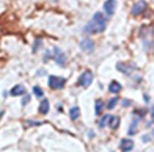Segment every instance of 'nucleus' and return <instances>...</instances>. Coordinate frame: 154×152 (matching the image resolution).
Returning <instances> with one entry per match:
<instances>
[{"label":"nucleus","mask_w":154,"mask_h":152,"mask_svg":"<svg viewBox=\"0 0 154 152\" xmlns=\"http://www.w3.org/2000/svg\"><path fill=\"white\" fill-rule=\"evenodd\" d=\"M106 26H107V19L100 11H97L93 16V19L87 23V26L84 27V31L88 34H97V33L104 31Z\"/></svg>","instance_id":"obj_1"},{"label":"nucleus","mask_w":154,"mask_h":152,"mask_svg":"<svg viewBox=\"0 0 154 152\" xmlns=\"http://www.w3.org/2000/svg\"><path fill=\"white\" fill-rule=\"evenodd\" d=\"M53 57H54V61L57 64L60 65V67H64L67 64V55L61 51V49L59 47H54L53 49Z\"/></svg>","instance_id":"obj_2"},{"label":"nucleus","mask_w":154,"mask_h":152,"mask_svg":"<svg viewBox=\"0 0 154 152\" xmlns=\"http://www.w3.org/2000/svg\"><path fill=\"white\" fill-rule=\"evenodd\" d=\"M66 84V80L61 78V77H56V76H50L49 77V85L53 90H61Z\"/></svg>","instance_id":"obj_3"},{"label":"nucleus","mask_w":154,"mask_h":152,"mask_svg":"<svg viewBox=\"0 0 154 152\" xmlns=\"http://www.w3.org/2000/svg\"><path fill=\"white\" fill-rule=\"evenodd\" d=\"M91 82H93V73L88 70L84 71L82 76H80V78H79V84H80L83 88H87Z\"/></svg>","instance_id":"obj_4"},{"label":"nucleus","mask_w":154,"mask_h":152,"mask_svg":"<svg viewBox=\"0 0 154 152\" xmlns=\"http://www.w3.org/2000/svg\"><path fill=\"white\" fill-rule=\"evenodd\" d=\"M80 47L84 53H93L94 51V43L91 38H83L80 41Z\"/></svg>","instance_id":"obj_5"},{"label":"nucleus","mask_w":154,"mask_h":152,"mask_svg":"<svg viewBox=\"0 0 154 152\" xmlns=\"http://www.w3.org/2000/svg\"><path fill=\"white\" fill-rule=\"evenodd\" d=\"M146 7H147V3H146V0H140V1H137L136 4L133 6L131 14H133V16H138V14H141V13L146 10Z\"/></svg>","instance_id":"obj_6"},{"label":"nucleus","mask_w":154,"mask_h":152,"mask_svg":"<svg viewBox=\"0 0 154 152\" xmlns=\"http://www.w3.org/2000/svg\"><path fill=\"white\" fill-rule=\"evenodd\" d=\"M103 9H104L107 16H113L116 10V0H107L104 4H103Z\"/></svg>","instance_id":"obj_7"},{"label":"nucleus","mask_w":154,"mask_h":152,"mask_svg":"<svg viewBox=\"0 0 154 152\" xmlns=\"http://www.w3.org/2000/svg\"><path fill=\"white\" fill-rule=\"evenodd\" d=\"M134 68H136L134 65L126 64V63H119V64H117V70L121 71L123 74H127V76H128V74H131V71L134 70Z\"/></svg>","instance_id":"obj_8"},{"label":"nucleus","mask_w":154,"mask_h":152,"mask_svg":"<svg viewBox=\"0 0 154 152\" xmlns=\"http://www.w3.org/2000/svg\"><path fill=\"white\" fill-rule=\"evenodd\" d=\"M120 148L123 152H130L133 148H134V142H133L131 139H121Z\"/></svg>","instance_id":"obj_9"},{"label":"nucleus","mask_w":154,"mask_h":152,"mask_svg":"<svg viewBox=\"0 0 154 152\" xmlns=\"http://www.w3.org/2000/svg\"><path fill=\"white\" fill-rule=\"evenodd\" d=\"M24 92H26V88H24V85L17 84V85H14V87L11 88L10 95H13V97H17V95H23Z\"/></svg>","instance_id":"obj_10"},{"label":"nucleus","mask_w":154,"mask_h":152,"mask_svg":"<svg viewBox=\"0 0 154 152\" xmlns=\"http://www.w3.org/2000/svg\"><path fill=\"white\" fill-rule=\"evenodd\" d=\"M109 90H110V92H113V94H117V92L121 91V84L119 81H111L110 85H109Z\"/></svg>","instance_id":"obj_11"},{"label":"nucleus","mask_w":154,"mask_h":152,"mask_svg":"<svg viewBox=\"0 0 154 152\" xmlns=\"http://www.w3.org/2000/svg\"><path fill=\"white\" fill-rule=\"evenodd\" d=\"M138 122H140V118H134L130 125V130H128V134L130 135H134L136 132H137V128H138Z\"/></svg>","instance_id":"obj_12"},{"label":"nucleus","mask_w":154,"mask_h":152,"mask_svg":"<svg viewBox=\"0 0 154 152\" xmlns=\"http://www.w3.org/2000/svg\"><path fill=\"white\" fill-rule=\"evenodd\" d=\"M49 101H47V100H43V101H42V104H40V108H38V112H40V114H47V112H49Z\"/></svg>","instance_id":"obj_13"},{"label":"nucleus","mask_w":154,"mask_h":152,"mask_svg":"<svg viewBox=\"0 0 154 152\" xmlns=\"http://www.w3.org/2000/svg\"><path fill=\"white\" fill-rule=\"evenodd\" d=\"M79 117H80V108H79V107H73V108L70 109V118H72L73 121H76Z\"/></svg>","instance_id":"obj_14"},{"label":"nucleus","mask_w":154,"mask_h":152,"mask_svg":"<svg viewBox=\"0 0 154 152\" xmlns=\"http://www.w3.org/2000/svg\"><path fill=\"white\" fill-rule=\"evenodd\" d=\"M110 120H111V115H104L101 120H100V122H99V127L100 128H104L106 125L110 122Z\"/></svg>","instance_id":"obj_15"},{"label":"nucleus","mask_w":154,"mask_h":152,"mask_svg":"<svg viewBox=\"0 0 154 152\" xmlns=\"http://www.w3.org/2000/svg\"><path fill=\"white\" fill-rule=\"evenodd\" d=\"M119 124H120V118H119V117H111V120H110V128L111 130H116V128L119 127Z\"/></svg>","instance_id":"obj_16"},{"label":"nucleus","mask_w":154,"mask_h":152,"mask_svg":"<svg viewBox=\"0 0 154 152\" xmlns=\"http://www.w3.org/2000/svg\"><path fill=\"white\" fill-rule=\"evenodd\" d=\"M101 111H103V101H101V100H97V101H96V114L100 115Z\"/></svg>","instance_id":"obj_17"},{"label":"nucleus","mask_w":154,"mask_h":152,"mask_svg":"<svg viewBox=\"0 0 154 152\" xmlns=\"http://www.w3.org/2000/svg\"><path fill=\"white\" fill-rule=\"evenodd\" d=\"M33 92H34V95H36V97H38V98H42L44 95L43 90H42L40 87H37V85H34V87H33Z\"/></svg>","instance_id":"obj_18"},{"label":"nucleus","mask_w":154,"mask_h":152,"mask_svg":"<svg viewBox=\"0 0 154 152\" xmlns=\"http://www.w3.org/2000/svg\"><path fill=\"white\" fill-rule=\"evenodd\" d=\"M117 101H119V100H117V97L111 98L110 101H109V104H107V108H109V109H113V108L116 107V104H117Z\"/></svg>","instance_id":"obj_19"},{"label":"nucleus","mask_w":154,"mask_h":152,"mask_svg":"<svg viewBox=\"0 0 154 152\" xmlns=\"http://www.w3.org/2000/svg\"><path fill=\"white\" fill-rule=\"evenodd\" d=\"M42 44H43V43H42V40H40V38H37V40L34 41V46H33V53H36V51H37L38 47H40Z\"/></svg>","instance_id":"obj_20"},{"label":"nucleus","mask_w":154,"mask_h":152,"mask_svg":"<svg viewBox=\"0 0 154 152\" xmlns=\"http://www.w3.org/2000/svg\"><path fill=\"white\" fill-rule=\"evenodd\" d=\"M29 101H30V95H26V97L23 98V101H22V104L23 105H26V104L29 103Z\"/></svg>","instance_id":"obj_21"},{"label":"nucleus","mask_w":154,"mask_h":152,"mask_svg":"<svg viewBox=\"0 0 154 152\" xmlns=\"http://www.w3.org/2000/svg\"><path fill=\"white\" fill-rule=\"evenodd\" d=\"M149 139H150L149 135H144V136H143V141H144V142H149Z\"/></svg>","instance_id":"obj_22"},{"label":"nucleus","mask_w":154,"mask_h":152,"mask_svg":"<svg viewBox=\"0 0 154 152\" xmlns=\"http://www.w3.org/2000/svg\"><path fill=\"white\" fill-rule=\"evenodd\" d=\"M123 104H124V105H130V101H127V100H124V101H123Z\"/></svg>","instance_id":"obj_23"},{"label":"nucleus","mask_w":154,"mask_h":152,"mask_svg":"<svg viewBox=\"0 0 154 152\" xmlns=\"http://www.w3.org/2000/svg\"><path fill=\"white\" fill-rule=\"evenodd\" d=\"M44 73H46L44 70H38V76H42V74H44Z\"/></svg>","instance_id":"obj_24"},{"label":"nucleus","mask_w":154,"mask_h":152,"mask_svg":"<svg viewBox=\"0 0 154 152\" xmlns=\"http://www.w3.org/2000/svg\"><path fill=\"white\" fill-rule=\"evenodd\" d=\"M151 115H153V120H154V108H151Z\"/></svg>","instance_id":"obj_25"},{"label":"nucleus","mask_w":154,"mask_h":152,"mask_svg":"<svg viewBox=\"0 0 154 152\" xmlns=\"http://www.w3.org/2000/svg\"><path fill=\"white\" fill-rule=\"evenodd\" d=\"M151 134H153V136H154V130H153V132H151Z\"/></svg>","instance_id":"obj_26"}]
</instances>
